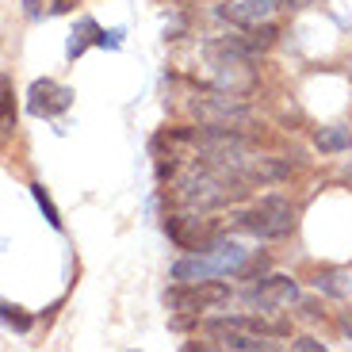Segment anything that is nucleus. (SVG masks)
<instances>
[{"instance_id": "1", "label": "nucleus", "mask_w": 352, "mask_h": 352, "mask_svg": "<svg viewBox=\"0 0 352 352\" xmlns=\"http://www.w3.org/2000/svg\"><path fill=\"white\" fill-rule=\"evenodd\" d=\"M249 261V249L234 241H211L203 249H192V256L173 264V280H222V276H241Z\"/></svg>"}, {"instance_id": "2", "label": "nucleus", "mask_w": 352, "mask_h": 352, "mask_svg": "<svg viewBox=\"0 0 352 352\" xmlns=\"http://www.w3.org/2000/svg\"><path fill=\"white\" fill-rule=\"evenodd\" d=\"M238 226L245 234H253V238H264V241L287 238L291 230H295V203L283 199V195H264L249 211L238 214Z\"/></svg>"}, {"instance_id": "3", "label": "nucleus", "mask_w": 352, "mask_h": 352, "mask_svg": "<svg viewBox=\"0 0 352 352\" xmlns=\"http://www.w3.org/2000/svg\"><path fill=\"white\" fill-rule=\"evenodd\" d=\"M230 302V287L222 280H180L176 287L165 291L168 310H184V314H199V310H214Z\"/></svg>"}, {"instance_id": "4", "label": "nucleus", "mask_w": 352, "mask_h": 352, "mask_svg": "<svg viewBox=\"0 0 352 352\" xmlns=\"http://www.w3.org/2000/svg\"><path fill=\"white\" fill-rule=\"evenodd\" d=\"M73 104V88L58 85V80L43 77L35 85L27 88V111L35 115V119H58L62 111H69Z\"/></svg>"}, {"instance_id": "5", "label": "nucleus", "mask_w": 352, "mask_h": 352, "mask_svg": "<svg viewBox=\"0 0 352 352\" xmlns=\"http://www.w3.org/2000/svg\"><path fill=\"white\" fill-rule=\"evenodd\" d=\"M165 230H168V238H173L180 249H203V245H211V241L219 238V222L199 219L195 211L168 219V222H165Z\"/></svg>"}, {"instance_id": "6", "label": "nucleus", "mask_w": 352, "mask_h": 352, "mask_svg": "<svg viewBox=\"0 0 352 352\" xmlns=\"http://www.w3.org/2000/svg\"><path fill=\"white\" fill-rule=\"evenodd\" d=\"M295 299H299V287L287 276H268L264 283L245 291V302L253 310H280V307H291Z\"/></svg>"}, {"instance_id": "7", "label": "nucleus", "mask_w": 352, "mask_h": 352, "mask_svg": "<svg viewBox=\"0 0 352 352\" xmlns=\"http://www.w3.org/2000/svg\"><path fill=\"white\" fill-rule=\"evenodd\" d=\"M272 12H280V0H238V4L219 8V16L230 19V23H238V27H256L272 16Z\"/></svg>"}, {"instance_id": "8", "label": "nucleus", "mask_w": 352, "mask_h": 352, "mask_svg": "<svg viewBox=\"0 0 352 352\" xmlns=\"http://www.w3.org/2000/svg\"><path fill=\"white\" fill-rule=\"evenodd\" d=\"M12 138H16V96L8 77H0V150H8Z\"/></svg>"}, {"instance_id": "9", "label": "nucleus", "mask_w": 352, "mask_h": 352, "mask_svg": "<svg viewBox=\"0 0 352 352\" xmlns=\"http://www.w3.org/2000/svg\"><path fill=\"white\" fill-rule=\"evenodd\" d=\"M100 38H104V31H100L96 19H80V23L73 27V35H69V46H65V54H69L73 62H77V58H80V54H85L92 43L100 46Z\"/></svg>"}, {"instance_id": "10", "label": "nucleus", "mask_w": 352, "mask_h": 352, "mask_svg": "<svg viewBox=\"0 0 352 352\" xmlns=\"http://www.w3.org/2000/svg\"><path fill=\"white\" fill-rule=\"evenodd\" d=\"M314 146L322 153H344V150H352V131H349V126H341V123L322 126L318 138H314Z\"/></svg>"}, {"instance_id": "11", "label": "nucleus", "mask_w": 352, "mask_h": 352, "mask_svg": "<svg viewBox=\"0 0 352 352\" xmlns=\"http://www.w3.org/2000/svg\"><path fill=\"white\" fill-rule=\"evenodd\" d=\"M0 318H4L12 329H19V333H27V329L35 326V318L27 314L23 307H12V302H4V299H0Z\"/></svg>"}, {"instance_id": "12", "label": "nucleus", "mask_w": 352, "mask_h": 352, "mask_svg": "<svg viewBox=\"0 0 352 352\" xmlns=\"http://www.w3.org/2000/svg\"><path fill=\"white\" fill-rule=\"evenodd\" d=\"M314 287L326 291V295H333V299H344V295L352 291V283L344 280V276H337V272H322V276L314 280Z\"/></svg>"}, {"instance_id": "13", "label": "nucleus", "mask_w": 352, "mask_h": 352, "mask_svg": "<svg viewBox=\"0 0 352 352\" xmlns=\"http://www.w3.org/2000/svg\"><path fill=\"white\" fill-rule=\"evenodd\" d=\"M31 192H35V199H38V207H43L46 222H50L54 230H62V219H58V207L50 203V195H46V188H43V184H31Z\"/></svg>"}, {"instance_id": "14", "label": "nucleus", "mask_w": 352, "mask_h": 352, "mask_svg": "<svg viewBox=\"0 0 352 352\" xmlns=\"http://www.w3.org/2000/svg\"><path fill=\"white\" fill-rule=\"evenodd\" d=\"M23 12L31 19H38L43 12H54V0H23Z\"/></svg>"}, {"instance_id": "15", "label": "nucleus", "mask_w": 352, "mask_h": 352, "mask_svg": "<svg viewBox=\"0 0 352 352\" xmlns=\"http://www.w3.org/2000/svg\"><path fill=\"white\" fill-rule=\"evenodd\" d=\"M307 4H314V0H280V8H283V12H302Z\"/></svg>"}, {"instance_id": "16", "label": "nucleus", "mask_w": 352, "mask_h": 352, "mask_svg": "<svg viewBox=\"0 0 352 352\" xmlns=\"http://www.w3.org/2000/svg\"><path fill=\"white\" fill-rule=\"evenodd\" d=\"M295 349H307V352H318L322 344L314 341V337H302V341H295Z\"/></svg>"}, {"instance_id": "17", "label": "nucleus", "mask_w": 352, "mask_h": 352, "mask_svg": "<svg viewBox=\"0 0 352 352\" xmlns=\"http://www.w3.org/2000/svg\"><path fill=\"white\" fill-rule=\"evenodd\" d=\"M344 333H349V337H352V314H349V318H344Z\"/></svg>"}]
</instances>
